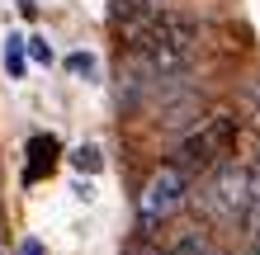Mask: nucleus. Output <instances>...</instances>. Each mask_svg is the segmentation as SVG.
<instances>
[{
	"label": "nucleus",
	"instance_id": "nucleus-1",
	"mask_svg": "<svg viewBox=\"0 0 260 255\" xmlns=\"http://www.w3.org/2000/svg\"><path fill=\"white\" fill-rule=\"evenodd\" d=\"M128 43H133V57H137L142 71H151V76H171V71L189 66L199 28L189 19H180V14H161L156 10L137 33H128Z\"/></svg>",
	"mask_w": 260,
	"mask_h": 255
},
{
	"label": "nucleus",
	"instance_id": "nucleus-5",
	"mask_svg": "<svg viewBox=\"0 0 260 255\" xmlns=\"http://www.w3.org/2000/svg\"><path fill=\"white\" fill-rule=\"evenodd\" d=\"M151 14H156V0H114V24H123V33H137Z\"/></svg>",
	"mask_w": 260,
	"mask_h": 255
},
{
	"label": "nucleus",
	"instance_id": "nucleus-11",
	"mask_svg": "<svg viewBox=\"0 0 260 255\" xmlns=\"http://www.w3.org/2000/svg\"><path fill=\"white\" fill-rule=\"evenodd\" d=\"M67 66L76 71V76H90V71H95V57H90V52H71V57H67Z\"/></svg>",
	"mask_w": 260,
	"mask_h": 255
},
{
	"label": "nucleus",
	"instance_id": "nucleus-10",
	"mask_svg": "<svg viewBox=\"0 0 260 255\" xmlns=\"http://www.w3.org/2000/svg\"><path fill=\"white\" fill-rule=\"evenodd\" d=\"M24 43H28L24 52L34 57V62H52V48H48V38H24Z\"/></svg>",
	"mask_w": 260,
	"mask_h": 255
},
{
	"label": "nucleus",
	"instance_id": "nucleus-15",
	"mask_svg": "<svg viewBox=\"0 0 260 255\" xmlns=\"http://www.w3.org/2000/svg\"><path fill=\"white\" fill-rule=\"evenodd\" d=\"M0 232H5V213H0Z\"/></svg>",
	"mask_w": 260,
	"mask_h": 255
},
{
	"label": "nucleus",
	"instance_id": "nucleus-8",
	"mask_svg": "<svg viewBox=\"0 0 260 255\" xmlns=\"http://www.w3.org/2000/svg\"><path fill=\"white\" fill-rule=\"evenodd\" d=\"M24 66H28V52H24V38H19V33H10V38H5V71H10L14 81H19V76H24Z\"/></svg>",
	"mask_w": 260,
	"mask_h": 255
},
{
	"label": "nucleus",
	"instance_id": "nucleus-14",
	"mask_svg": "<svg viewBox=\"0 0 260 255\" xmlns=\"http://www.w3.org/2000/svg\"><path fill=\"white\" fill-rule=\"evenodd\" d=\"M255 255H260V217H255Z\"/></svg>",
	"mask_w": 260,
	"mask_h": 255
},
{
	"label": "nucleus",
	"instance_id": "nucleus-2",
	"mask_svg": "<svg viewBox=\"0 0 260 255\" xmlns=\"http://www.w3.org/2000/svg\"><path fill=\"white\" fill-rule=\"evenodd\" d=\"M237 137H241V123H237V114H227V109H218L208 118L204 128H194L185 142L175 147V161L171 166L180 170V175H208L213 166H222L227 156H232V147H237Z\"/></svg>",
	"mask_w": 260,
	"mask_h": 255
},
{
	"label": "nucleus",
	"instance_id": "nucleus-13",
	"mask_svg": "<svg viewBox=\"0 0 260 255\" xmlns=\"http://www.w3.org/2000/svg\"><path fill=\"white\" fill-rule=\"evenodd\" d=\"M24 255H43V246L38 241H24Z\"/></svg>",
	"mask_w": 260,
	"mask_h": 255
},
{
	"label": "nucleus",
	"instance_id": "nucleus-7",
	"mask_svg": "<svg viewBox=\"0 0 260 255\" xmlns=\"http://www.w3.org/2000/svg\"><path fill=\"white\" fill-rule=\"evenodd\" d=\"M166 255H222V250H218V241H213L208 232H189V236H180Z\"/></svg>",
	"mask_w": 260,
	"mask_h": 255
},
{
	"label": "nucleus",
	"instance_id": "nucleus-3",
	"mask_svg": "<svg viewBox=\"0 0 260 255\" xmlns=\"http://www.w3.org/2000/svg\"><path fill=\"white\" fill-rule=\"evenodd\" d=\"M189 199V179L180 175L175 166H156L147 179V189H142V203H137V217H142V227H161L166 217H175L180 208H185Z\"/></svg>",
	"mask_w": 260,
	"mask_h": 255
},
{
	"label": "nucleus",
	"instance_id": "nucleus-12",
	"mask_svg": "<svg viewBox=\"0 0 260 255\" xmlns=\"http://www.w3.org/2000/svg\"><path fill=\"white\" fill-rule=\"evenodd\" d=\"M251 208H255V217H260V170H255V179H251Z\"/></svg>",
	"mask_w": 260,
	"mask_h": 255
},
{
	"label": "nucleus",
	"instance_id": "nucleus-6",
	"mask_svg": "<svg viewBox=\"0 0 260 255\" xmlns=\"http://www.w3.org/2000/svg\"><path fill=\"white\" fill-rule=\"evenodd\" d=\"M28 156H34V161H28V175H24V179L34 185L43 170L57 166V137H34V142H28Z\"/></svg>",
	"mask_w": 260,
	"mask_h": 255
},
{
	"label": "nucleus",
	"instance_id": "nucleus-9",
	"mask_svg": "<svg viewBox=\"0 0 260 255\" xmlns=\"http://www.w3.org/2000/svg\"><path fill=\"white\" fill-rule=\"evenodd\" d=\"M71 166L95 175V170H100V147H76V152H71Z\"/></svg>",
	"mask_w": 260,
	"mask_h": 255
},
{
	"label": "nucleus",
	"instance_id": "nucleus-4",
	"mask_svg": "<svg viewBox=\"0 0 260 255\" xmlns=\"http://www.w3.org/2000/svg\"><path fill=\"white\" fill-rule=\"evenodd\" d=\"M208 189H204V208L213 217H241L251 208V175L232 166V161H222V166L208 170Z\"/></svg>",
	"mask_w": 260,
	"mask_h": 255
},
{
	"label": "nucleus",
	"instance_id": "nucleus-16",
	"mask_svg": "<svg viewBox=\"0 0 260 255\" xmlns=\"http://www.w3.org/2000/svg\"><path fill=\"white\" fill-rule=\"evenodd\" d=\"M0 255H5V246H0Z\"/></svg>",
	"mask_w": 260,
	"mask_h": 255
},
{
	"label": "nucleus",
	"instance_id": "nucleus-17",
	"mask_svg": "<svg viewBox=\"0 0 260 255\" xmlns=\"http://www.w3.org/2000/svg\"><path fill=\"white\" fill-rule=\"evenodd\" d=\"M156 5H161V0H156Z\"/></svg>",
	"mask_w": 260,
	"mask_h": 255
}]
</instances>
